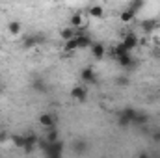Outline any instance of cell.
I'll list each match as a JSON object with an SVG mask.
<instances>
[{"mask_svg": "<svg viewBox=\"0 0 160 158\" xmlns=\"http://www.w3.org/2000/svg\"><path fill=\"white\" fill-rule=\"evenodd\" d=\"M43 151H45V155L50 158H58L62 156V151H63V145L60 143V141H52V143H47L45 147H43Z\"/></svg>", "mask_w": 160, "mask_h": 158, "instance_id": "6da1fadb", "label": "cell"}, {"mask_svg": "<svg viewBox=\"0 0 160 158\" xmlns=\"http://www.w3.org/2000/svg\"><path fill=\"white\" fill-rule=\"evenodd\" d=\"M71 99L73 101H77V102H86L88 101V89L84 87V86H75L73 89H71Z\"/></svg>", "mask_w": 160, "mask_h": 158, "instance_id": "7a4b0ae2", "label": "cell"}, {"mask_svg": "<svg viewBox=\"0 0 160 158\" xmlns=\"http://www.w3.org/2000/svg\"><path fill=\"white\" fill-rule=\"evenodd\" d=\"M80 80L84 84H95L97 82V75H95V69L93 67H84L80 71Z\"/></svg>", "mask_w": 160, "mask_h": 158, "instance_id": "3957f363", "label": "cell"}, {"mask_svg": "<svg viewBox=\"0 0 160 158\" xmlns=\"http://www.w3.org/2000/svg\"><path fill=\"white\" fill-rule=\"evenodd\" d=\"M116 62L119 63V65L123 67V69H127V71H132V69H134V67L138 65V62H136V60H134V58H132L130 54H125V56H119V58H118Z\"/></svg>", "mask_w": 160, "mask_h": 158, "instance_id": "277c9868", "label": "cell"}, {"mask_svg": "<svg viewBox=\"0 0 160 158\" xmlns=\"http://www.w3.org/2000/svg\"><path fill=\"white\" fill-rule=\"evenodd\" d=\"M39 145V138L36 136V134H28V136H24V143H22V149L26 151V153H32L36 147Z\"/></svg>", "mask_w": 160, "mask_h": 158, "instance_id": "5b68a950", "label": "cell"}, {"mask_svg": "<svg viewBox=\"0 0 160 158\" xmlns=\"http://www.w3.org/2000/svg\"><path fill=\"white\" fill-rule=\"evenodd\" d=\"M39 125H41V126H45L47 130H48V128H56V119H54L52 114L43 112V114L39 116Z\"/></svg>", "mask_w": 160, "mask_h": 158, "instance_id": "8992f818", "label": "cell"}, {"mask_svg": "<svg viewBox=\"0 0 160 158\" xmlns=\"http://www.w3.org/2000/svg\"><path fill=\"white\" fill-rule=\"evenodd\" d=\"M123 43H125V45L128 47V50L132 52V50L140 45V39H138V36H136L134 32H127V34L123 36Z\"/></svg>", "mask_w": 160, "mask_h": 158, "instance_id": "52a82bcc", "label": "cell"}, {"mask_svg": "<svg viewBox=\"0 0 160 158\" xmlns=\"http://www.w3.org/2000/svg\"><path fill=\"white\" fill-rule=\"evenodd\" d=\"M43 36H39V34H38V36H34V34H32V36H24V39H22V47H24V48H32V47H38V45H39V43H43Z\"/></svg>", "mask_w": 160, "mask_h": 158, "instance_id": "ba28073f", "label": "cell"}, {"mask_svg": "<svg viewBox=\"0 0 160 158\" xmlns=\"http://www.w3.org/2000/svg\"><path fill=\"white\" fill-rule=\"evenodd\" d=\"M125 54H130V50H128V47L121 41V43H118L112 50H110V56L114 58V60H118L119 56H125Z\"/></svg>", "mask_w": 160, "mask_h": 158, "instance_id": "9c48e42d", "label": "cell"}, {"mask_svg": "<svg viewBox=\"0 0 160 158\" xmlns=\"http://www.w3.org/2000/svg\"><path fill=\"white\" fill-rule=\"evenodd\" d=\"M71 26L75 28V30H78V28H86V22H84V15L77 11V13H73V17H71Z\"/></svg>", "mask_w": 160, "mask_h": 158, "instance_id": "30bf717a", "label": "cell"}, {"mask_svg": "<svg viewBox=\"0 0 160 158\" xmlns=\"http://www.w3.org/2000/svg\"><path fill=\"white\" fill-rule=\"evenodd\" d=\"M8 32H9V36L17 37L22 34V24L19 21H11V22H8Z\"/></svg>", "mask_w": 160, "mask_h": 158, "instance_id": "8fae6325", "label": "cell"}, {"mask_svg": "<svg viewBox=\"0 0 160 158\" xmlns=\"http://www.w3.org/2000/svg\"><path fill=\"white\" fill-rule=\"evenodd\" d=\"M91 54L97 58V60H101V58H104V54H106V48H104V45L102 43H91Z\"/></svg>", "mask_w": 160, "mask_h": 158, "instance_id": "7c38bea8", "label": "cell"}, {"mask_svg": "<svg viewBox=\"0 0 160 158\" xmlns=\"http://www.w3.org/2000/svg\"><path fill=\"white\" fill-rule=\"evenodd\" d=\"M147 121H149V116L147 114H143V112H138L136 110V116H134V119H132V125H138V126H145L147 125Z\"/></svg>", "mask_w": 160, "mask_h": 158, "instance_id": "4fadbf2b", "label": "cell"}, {"mask_svg": "<svg viewBox=\"0 0 160 158\" xmlns=\"http://www.w3.org/2000/svg\"><path fill=\"white\" fill-rule=\"evenodd\" d=\"M134 19H136V13H134L132 9H128V7H127V9H123V11L119 13V21H121V22H125V24H128V22H130V21H134Z\"/></svg>", "mask_w": 160, "mask_h": 158, "instance_id": "5bb4252c", "label": "cell"}, {"mask_svg": "<svg viewBox=\"0 0 160 158\" xmlns=\"http://www.w3.org/2000/svg\"><path fill=\"white\" fill-rule=\"evenodd\" d=\"M158 26V22L155 21V19H145V21H142V30L143 32H147V34H151V32H155V28Z\"/></svg>", "mask_w": 160, "mask_h": 158, "instance_id": "9a60e30c", "label": "cell"}, {"mask_svg": "<svg viewBox=\"0 0 160 158\" xmlns=\"http://www.w3.org/2000/svg\"><path fill=\"white\" fill-rule=\"evenodd\" d=\"M88 15H89V17H93V19H101V17L104 15V9H102V6L95 4V6H91V7L88 9Z\"/></svg>", "mask_w": 160, "mask_h": 158, "instance_id": "2e32d148", "label": "cell"}, {"mask_svg": "<svg viewBox=\"0 0 160 158\" xmlns=\"http://www.w3.org/2000/svg\"><path fill=\"white\" fill-rule=\"evenodd\" d=\"M118 125H119V128H128L132 125V121H130V117H127L123 112H119L118 114Z\"/></svg>", "mask_w": 160, "mask_h": 158, "instance_id": "e0dca14e", "label": "cell"}, {"mask_svg": "<svg viewBox=\"0 0 160 158\" xmlns=\"http://www.w3.org/2000/svg\"><path fill=\"white\" fill-rule=\"evenodd\" d=\"M63 50L65 52H75V50H78V43H77V37H73V39H67L65 41V45H63Z\"/></svg>", "mask_w": 160, "mask_h": 158, "instance_id": "ac0fdd59", "label": "cell"}, {"mask_svg": "<svg viewBox=\"0 0 160 158\" xmlns=\"http://www.w3.org/2000/svg\"><path fill=\"white\" fill-rule=\"evenodd\" d=\"M75 36H77V30H75L73 26H71V28H63V30L60 32V37H62L63 41H67V39H73Z\"/></svg>", "mask_w": 160, "mask_h": 158, "instance_id": "d6986e66", "label": "cell"}, {"mask_svg": "<svg viewBox=\"0 0 160 158\" xmlns=\"http://www.w3.org/2000/svg\"><path fill=\"white\" fill-rule=\"evenodd\" d=\"M32 87H34L36 91H41V93H45V91H47V84H45L41 78L34 80V82H32Z\"/></svg>", "mask_w": 160, "mask_h": 158, "instance_id": "ffe728a7", "label": "cell"}, {"mask_svg": "<svg viewBox=\"0 0 160 158\" xmlns=\"http://www.w3.org/2000/svg\"><path fill=\"white\" fill-rule=\"evenodd\" d=\"M47 143H52V141H58V130L56 128H48V132H47Z\"/></svg>", "mask_w": 160, "mask_h": 158, "instance_id": "44dd1931", "label": "cell"}, {"mask_svg": "<svg viewBox=\"0 0 160 158\" xmlns=\"http://www.w3.org/2000/svg\"><path fill=\"white\" fill-rule=\"evenodd\" d=\"M142 7H143V0H132V2L128 4V9H132L134 13H138Z\"/></svg>", "mask_w": 160, "mask_h": 158, "instance_id": "7402d4cb", "label": "cell"}, {"mask_svg": "<svg viewBox=\"0 0 160 158\" xmlns=\"http://www.w3.org/2000/svg\"><path fill=\"white\" fill-rule=\"evenodd\" d=\"M75 153H86V141H77L75 143Z\"/></svg>", "mask_w": 160, "mask_h": 158, "instance_id": "603a6c76", "label": "cell"}, {"mask_svg": "<svg viewBox=\"0 0 160 158\" xmlns=\"http://www.w3.org/2000/svg\"><path fill=\"white\" fill-rule=\"evenodd\" d=\"M153 140H155V141H160V128L155 132V134H153Z\"/></svg>", "mask_w": 160, "mask_h": 158, "instance_id": "cb8c5ba5", "label": "cell"}, {"mask_svg": "<svg viewBox=\"0 0 160 158\" xmlns=\"http://www.w3.org/2000/svg\"><path fill=\"white\" fill-rule=\"evenodd\" d=\"M118 84H119V86H127V84H128V80H127V78H118Z\"/></svg>", "mask_w": 160, "mask_h": 158, "instance_id": "d4e9b609", "label": "cell"}, {"mask_svg": "<svg viewBox=\"0 0 160 158\" xmlns=\"http://www.w3.org/2000/svg\"><path fill=\"white\" fill-rule=\"evenodd\" d=\"M4 140H8V134L6 132H0V141H4Z\"/></svg>", "mask_w": 160, "mask_h": 158, "instance_id": "484cf974", "label": "cell"}, {"mask_svg": "<svg viewBox=\"0 0 160 158\" xmlns=\"http://www.w3.org/2000/svg\"><path fill=\"white\" fill-rule=\"evenodd\" d=\"M2 93H4V86L0 84V95H2Z\"/></svg>", "mask_w": 160, "mask_h": 158, "instance_id": "4316f807", "label": "cell"}]
</instances>
